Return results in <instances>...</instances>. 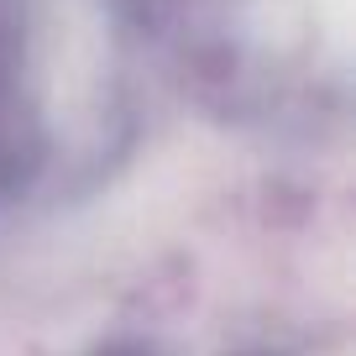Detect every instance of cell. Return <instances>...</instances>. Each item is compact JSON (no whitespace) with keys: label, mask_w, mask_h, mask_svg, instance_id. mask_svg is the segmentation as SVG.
Here are the masks:
<instances>
[{"label":"cell","mask_w":356,"mask_h":356,"mask_svg":"<svg viewBox=\"0 0 356 356\" xmlns=\"http://www.w3.org/2000/svg\"><path fill=\"white\" fill-rule=\"evenodd\" d=\"M105 356H142V351H105Z\"/></svg>","instance_id":"obj_1"}]
</instances>
